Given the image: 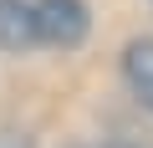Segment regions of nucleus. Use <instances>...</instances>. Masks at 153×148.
<instances>
[{
  "mask_svg": "<svg viewBox=\"0 0 153 148\" xmlns=\"http://www.w3.org/2000/svg\"><path fill=\"white\" fill-rule=\"evenodd\" d=\"M0 148H26V143H21L16 133H0Z\"/></svg>",
  "mask_w": 153,
  "mask_h": 148,
  "instance_id": "obj_5",
  "label": "nucleus"
},
{
  "mask_svg": "<svg viewBox=\"0 0 153 148\" xmlns=\"http://www.w3.org/2000/svg\"><path fill=\"white\" fill-rule=\"evenodd\" d=\"M76 148H138V143H128V138H107V143H76Z\"/></svg>",
  "mask_w": 153,
  "mask_h": 148,
  "instance_id": "obj_4",
  "label": "nucleus"
},
{
  "mask_svg": "<svg viewBox=\"0 0 153 148\" xmlns=\"http://www.w3.org/2000/svg\"><path fill=\"white\" fill-rule=\"evenodd\" d=\"M36 31H41V46L76 51L92 31V10L87 0H36Z\"/></svg>",
  "mask_w": 153,
  "mask_h": 148,
  "instance_id": "obj_1",
  "label": "nucleus"
},
{
  "mask_svg": "<svg viewBox=\"0 0 153 148\" xmlns=\"http://www.w3.org/2000/svg\"><path fill=\"white\" fill-rule=\"evenodd\" d=\"M31 46H41L36 0H0V51H31Z\"/></svg>",
  "mask_w": 153,
  "mask_h": 148,
  "instance_id": "obj_2",
  "label": "nucleus"
},
{
  "mask_svg": "<svg viewBox=\"0 0 153 148\" xmlns=\"http://www.w3.org/2000/svg\"><path fill=\"white\" fill-rule=\"evenodd\" d=\"M123 82H128V92L153 112V36L128 41V51H123Z\"/></svg>",
  "mask_w": 153,
  "mask_h": 148,
  "instance_id": "obj_3",
  "label": "nucleus"
}]
</instances>
